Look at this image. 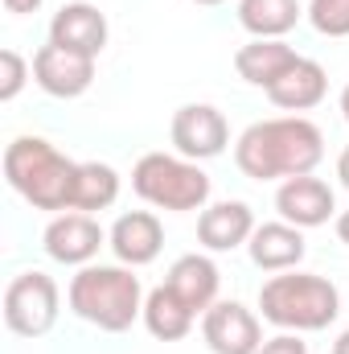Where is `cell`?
<instances>
[{
	"mask_svg": "<svg viewBox=\"0 0 349 354\" xmlns=\"http://www.w3.org/2000/svg\"><path fill=\"white\" fill-rule=\"evenodd\" d=\"M325 161V132L304 115H275L243 128L235 140V165L251 181H288L317 174Z\"/></svg>",
	"mask_w": 349,
	"mask_h": 354,
	"instance_id": "cell-1",
	"label": "cell"
},
{
	"mask_svg": "<svg viewBox=\"0 0 349 354\" xmlns=\"http://www.w3.org/2000/svg\"><path fill=\"white\" fill-rule=\"evenodd\" d=\"M66 301L74 317L103 334H123L132 330L136 317H144V288L140 276L128 264H87L70 276Z\"/></svg>",
	"mask_w": 349,
	"mask_h": 354,
	"instance_id": "cell-2",
	"label": "cell"
},
{
	"mask_svg": "<svg viewBox=\"0 0 349 354\" xmlns=\"http://www.w3.org/2000/svg\"><path fill=\"white\" fill-rule=\"evenodd\" d=\"M263 322L288 330V334H317L329 330L341 313V292L333 280L317 272H279L259 288Z\"/></svg>",
	"mask_w": 349,
	"mask_h": 354,
	"instance_id": "cell-3",
	"label": "cell"
},
{
	"mask_svg": "<svg viewBox=\"0 0 349 354\" xmlns=\"http://www.w3.org/2000/svg\"><path fill=\"white\" fill-rule=\"evenodd\" d=\"M4 177L29 206H37V210H70L79 161L58 153L46 136H17L4 149Z\"/></svg>",
	"mask_w": 349,
	"mask_h": 354,
	"instance_id": "cell-4",
	"label": "cell"
},
{
	"mask_svg": "<svg viewBox=\"0 0 349 354\" xmlns=\"http://www.w3.org/2000/svg\"><path fill=\"white\" fill-rule=\"evenodd\" d=\"M132 189L140 202L169 210V214H189V210H206L210 202V174L181 157V153H144L132 169Z\"/></svg>",
	"mask_w": 349,
	"mask_h": 354,
	"instance_id": "cell-5",
	"label": "cell"
},
{
	"mask_svg": "<svg viewBox=\"0 0 349 354\" xmlns=\"http://www.w3.org/2000/svg\"><path fill=\"white\" fill-rule=\"evenodd\" d=\"M58 305H62V292H58L54 276H46L37 268L21 272L4 288V326L17 338H41V334L54 330Z\"/></svg>",
	"mask_w": 349,
	"mask_h": 354,
	"instance_id": "cell-6",
	"label": "cell"
},
{
	"mask_svg": "<svg viewBox=\"0 0 349 354\" xmlns=\"http://www.w3.org/2000/svg\"><path fill=\"white\" fill-rule=\"evenodd\" d=\"M169 140L189 161H214L230 145V124H226V115L214 103H185V107L173 111Z\"/></svg>",
	"mask_w": 349,
	"mask_h": 354,
	"instance_id": "cell-7",
	"label": "cell"
},
{
	"mask_svg": "<svg viewBox=\"0 0 349 354\" xmlns=\"http://www.w3.org/2000/svg\"><path fill=\"white\" fill-rule=\"evenodd\" d=\"M201 338L214 354H259L263 322L243 301H214L201 313Z\"/></svg>",
	"mask_w": 349,
	"mask_h": 354,
	"instance_id": "cell-8",
	"label": "cell"
},
{
	"mask_svg": "<svg viewBox=\"0 0 349 354\" xmlns=\"http://www.w3.org/2000/svg\"><path fill=\"white\" fill-rule=\"evenodd\" d=\"M107 243V231L83 214V210H66V214H54L46 235H41V248L54 264H66V268H87L99 248Z\"/></svg>",
	"mask_w": 349,
	"mask_h": 354,
	"instance_id": "cell-9",
	"label": "cell"
},
{
	"mask_svg": "<svg viewBox=\"0 0 349 354\" xmlns=\"http://www.w3.org/2000/svg\"><path fill=\"white\" fill-rule=\"evenodd\" d=\"M275 210H279L283 223H292V227H300V231H312V227H325V223L333 218L337 194H333L329 181H321V177H312V174L288 177V181H279V189H275Z\"/></svg>",
	"mask_w": 349,
	"mask_h": 354,
	"instance_id": "cell-10",
	"label": "cell"
},
{
	"mask_svg": "<svg viewBox=\"0 0 349 354\" xmlns=\"http://www.w3.org/2000/svg\"><path fill=\"white\" fill-rule=\"evenodd\" d=\"M33 83L54 99H79L94 83V58L62 50V46L50 41L33 54Z\"/></svg>",
	"mask_w": 349,
	"mask_h": 354,
	"instance_id": "cell-11",
	"label": "cell"
},
{
	"mask_svg": "<svg viewBox=\"0 0 349 354\" xmlns=\"http://www.w3.org/2000/svg\"><path fill=\"white\" fill-rule=\"evenodd\" d=\"M107 248L115 252V260L128 268H144L152 264L165 248V227L152 210H128L111 223L107 231Z\"/></svg>",
	"mask_w": 349,
	"mask_h": 354,
	"instance_id": "cell-12",
	"label": "cell"
},
{
	"mask_svg": "<svg viewBox=\"0 0 349 354\" xmlns=\"http://www.w3.org/2000/svg\"><path fill=\"white\" fill-rule=\"evenodd\" d=\"M50 41L62 46V50H74V54H87L99 58L107 50V17L87 4V0H70L54 12L50 21Z\"/></svg>",
	"mask_w": 349,
	"mask_h": 354,
	"instance_id": "cell-13",
	"label": "cell"
},
{
	"mask_svg": "<svg viewBox=\"0 0 349 354\" xmlns=\"http://www.w3.org/2000/svg\"><path fill=\"white\" fill-rule=\"evenodd\" d=\"M255 214L247 202L230 198V202H214L197 214V243L206 252H235V248H247L251 235H255Z\"/></svg>",
	"mask_w": 349,
	"mask_h": 354,
	"instance_id": "cell-14",
	"label": "cell"
},
{
	"mask_svg": "<svg viewBox=\"0 0 349 354\" xmlns=\"http://www.w3.org/2000/svg\"><path fill=\"white\" fill-rule=\"evenodd\" d=\"M304 252H308L304 231L283 223V218L279 223H259L251 243H247V256L259 272H292V268H300Z\"/></svg>",
	"mask_w": 349,
	"mask_h": 354,
	"instance_id": "cell-15",
	"label": "cell"
},
{
	"mask_svg": "<svg viewBox=\"0 0 349 354\" xmlns=\"http://www.w3.org/2000/svg\"><path fill=\"white\" fill-rule=\"evenodd\" d=\"M325 95H329V75H325V66L312 62V58H304V54L267 87V99H271L279 111H292V115L317 107Z\"/></svg>",
	"mask_w": 349,
	"mask_h": 354,
	"instance_id": "cell-16",
	"label": "cell"
},
{
	"mask_svg": "<svg viewBox=\"0 0 349 354\" xmlns=\"http://www.w3.org/2000/svg\"><path fill=\"white\" fill-rule=\"evenodd\" d=\"M165 284L173 288L177 297L201 317L214 301H218V284H222V272L218 264L210 260V256H201V252H189V256H177L173 268H169V276H165Z\"/></svg>",
	"mask_w": 349,
	"mask_h": 354,
	"instance_id": "cell-17",
	"label": "cell"
},
{
	"mask_svg": "<svg viewBox=\"0 0 349 354\" xmlns=\"http://www.w3.org/2000/svg\"><path fill=\"white\" fill-rule=\"evenodd\" d=\"M296 58H300V54H296L283 37H251L247 46L235 50V71H239L243 83L267 91Z\"/></svg>",
	"mask_w": 349,
	"mask_h": 354,
	"instance_id": "cell-18",
	"label": "cell"
},
{
	"mask_svg": "<svg viewBox=\"0 0 349 354\" xmlns=\"http://www.w3.org/2000/svg\"><path fill=\"white\" fill-rule=\"evenodd\" d=\"M193 322H197V313L177 297L169 284H161V288H152L144 297V326H148V334L157 342H181V338H189Z\"/></svg>",
	"mask_w": 349,
	"mask_h": 354,
	"instance_id": "cell-19",
	"label": "cell"
},
{
	"mask_svg": "<svg viewBox=\"0 0 349 354\" xmlns=\"http://www.w3.org/2000/svg\"><path fill=\"white\" fill-rule=\"evenodd\" d=\"M300 0H239V25L251 37H283L300 25Z\"/></svg>",
	"mask_w": 349,
	"mask_h": 354,
	"instance_id": "cell-20",
	"label": "cell"
},
{
	"mask_svg": "<svg viewBox=\"0 0 349 354\" xmlns=\"http://www.w3.org/2000/svg\"><path fill=\"white\" fill-rule=\"evenodd\" d=\"M119 198V174L107 165V161H79V177H74V198H70V210H107L115 206Z\"/></svg>",
	"mask_w": 349,
	"mask_h": 354,
	"instance_id": "cell-21",
	"label": "cell"
},
{
	"mask_svg": "<svg viewBox=\"0 0 349 354\" xmlns=\"http://www.w3.org/2000/svg\"><path fill=\"white\" fill-rule=\"evenodd\" d=\"M308 21L321 37H349V0H308Z\"/></svg>",
	"mask_w": 349,
	"mask_h": 354,
	"instance_id": "cell-22",
	"label": "cell"
},
{
	"mask_svg": "<svg viewBox=\"0 0 349 354\" xmlns=\"http://www.w3.org/2000/svg\"><path fill=\"white\" fill-rule=\"evenodd\" d=\"M29 79H33V66H29L17 50H0V99L12 103Z\"/></svg>",
	"mask_w": 349,
	"mask_h": 354,
	"instance_id": "cell-23",
	"label": "cell"
},
{
	"mask_svg": "<svg viewBox=\"0 0 349 354\" xmlns=\"http://www.w3.org/2000/svg\"><path fill=\"white\" fill-rule=\"evenodd\" d=\"M259 354H308V342H300V334H275L259 346Z\"/></svg>",
	"mask_w": 349,
	"mask_h": 354,
	"instance_id": "cell-24",
	"label": "cell"
},
{
	"mask_svg": "<svg viewBox=\"0 0 349 354\" xmlns=\"http://www.w3.org/2000/svg\"><path fill=\"white\" fill-rule=\"evenodd\" d=\"M4 8H8V12H17V17H25V12H37V8H41V0H4Z\"/></svg>",
	"mask_w": 349,
	"mask_h": 354,
	"instance_id": "cell-25",
	"label": "cell"
},
{
	"mask_svg": "<svg viewBox=\"0 0 349 354\" xmlns=\"http://www.w3.org/2000/svg\"><path fill=\"white\" fill-rule=\"evenodd\" d=\"M337 177H341V185L349 189V145L341 149V157H337Z\"/></svg>",
	"mask_w": 349,
	"mask_h": 354,
	"instance_id": "cell-26",
	"label": "cell"
},
{
	"mask_svg": "<svg viewBox=\"0 0 349 354\" xmlns=\"http://www.w3.org/2000/svg\"><path fill=\"white\" fill-rule=\"evenodd\" d=\"M333 227H337V239L349 248V210H341V214H337V223H333Z\"/></svg>",
	"mask_w": 349,
	"mask_h": 354,
	"instance_id": "cell-27",
	"label": "cell"
},
{
	"mask_svg": "<svg viewBox=\"0 0 349 354\" xmlns=\"http://www.w3.org/2000/svg\"><path fill=\"white\" fill-rule=\"evenodd\" d=\"M333 354H349V330L337 334V342H333Z\"/></svg>",
	"mask_w": 349,
	"mask_h": 354,
	"instance_id": "cell-28",
	"label": "cell"
},
{
	"mask_svg": "<svg viewBox=\"0 0 349 354\" xmlns=\"http://www.w3.org/2000/svg\"><path fill=\"white\" fill-rule=\"evenodd\" d=\"M337 103H341V115H346V124H349V83L341 87V99H337Z\"/></svg>",
	"mask_w": 349,
	"mask_h": 354,
	"instance_id": "cell-29",
	"label": "cell"
},
{
	"mask_svg": "<svg viewBox=\"0 0 349 354\" xmlns=\"http://www.w3.org/2000/svg\"><path fill=\"white\" fill-rule=\"evenodd\" d=\"M193 4H206V8H214V4H226V0H193Z\"/></svg>",
	"mask_w": 349,
	"mask_h": 354,
	"instance_id": "cell-30",
	"label": "cell"
}]
</instances>
